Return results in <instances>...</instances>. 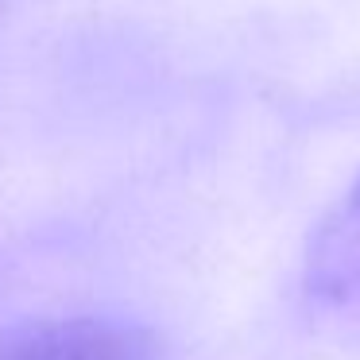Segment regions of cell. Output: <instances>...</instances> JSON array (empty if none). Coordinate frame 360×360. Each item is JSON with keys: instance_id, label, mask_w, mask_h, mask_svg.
Instances as JSON below:
<instances>
[{"instance_id": "obj_1", "label": "cell", "mask_w": 360, "mask_h": 360, "mask_svg": "<svg viewBox=\"0 0 360 360\" xmlns=\"http://www.w3.org/2000/svg\"><path fill=\"white\" fill-rule=\"evenodd\" d=\"M0 360H159V337L136 321L74 314L0 333Z\"/></svg>"}, {"instance_id": "obj_2", "label": "cell", "mask_w": 360, "mask_h": 360, "mask_svg": "<svg viewBox=\"0 0 360 360\" xmlns=\"http://www.w3.org/2000/svg\"><path fill=\"white\" fill-rule=\"evenodd\" d=\"M302 283L318 302L360 314V174L314 229Z\"/></svg>"}]
</instances>
